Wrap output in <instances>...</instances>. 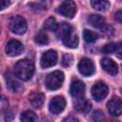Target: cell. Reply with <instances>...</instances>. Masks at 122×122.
<instances>
[{
    "label": "cell",
    "instance_id": "cell-1",
    "mask_svg": "<svg viewBox=\"0 0 122 122\" xmlns=\"http://www.w3.org/2000/svg\"><path fill=\"white\" fill-rule=\"evenodd\" d=\"M34 73V64L31 60L22 59L14 65V74L17 78L27 81L32 77Z\"/></svg>",
    "mask_w": 122,
    "mask_h": 122
},
{
    "label": "cell",
    "instance_id": "cell-2",
    "mask_svg": "<svg viewBox=\"0 0 122 122\" xmlns=\"http://www.w3.org/2000/svg\"><path fill=\"white\" fill-rule=\"evenodd\" d=\"M9 28L13 33L21 35L27 31L28 26L24 17L20 15H14V16H11L9 21Z\"/></svg>",
    "mask_w": 122,
    "mask_h": 122
},
{
    "label": "cell",
    "instance_id": "cell-3",
    "mask_svg": "<svg viewBox=\"0 0 122 122\" xmlns=\"http://www.w3.org/2000/svg\"><path fill=\"white\" fill-rule=\"evenodd\" d=\"M64 82V73L60 71H55L53 72H51L45 81L46 87L49 90L54 91L59 89Z\"/></svg>",
    "mask_w": 122,
    "mask_h": 122
},
{
    "label": "cell",
    "instance_id": "cell-4",
    "mask_svg": "<svg viewBox=\"0 0 122 122\" xmlns=\"http://www.w3.org/2000/svg\"><path fill=\"white\" fill-rule=\"evenodd\" d=\"M109 92V88L104 82H96L92 88V96L95 101L103 100Z\"/></svg>",
    "mask_w": 122,
    "mask_h": 122
},
{
    "label": "cell",
    "instance_id": "cell-5",
    "mask_svg": "<svg viewBox=\"0 0 122 122\" xmlns=\"http://www.w3.org/2000/svg\"><path fill=\"white\" fill-rule=\"evenodd\" d=\"M78 71L84 76H91L95 71L94 63L88 57H83L78 64Z\"/></svg>",
    "mask_w": 122,
    "mask_h": 122
},
{
    "label": "cell",
    "instance_id": "cell-6",
    "mask_svg": "<svg viewBox=\"0 0 122 122\" xmlns=\"http://www.w3.org/2000/svg\"><path fill=\"white\" fill-rule=\"evenodd\" d=\"M58 11L67 18H72L76 12V5L72 0H65L59 6Z\"/></svg>",
    "mask_w": 122,
    "mask_h": 122
},
{
    "label": "cell",
    "instance_id": "cell-7",
    "mask_svg": "<svg viewBox=\"0 0 122 122\" xmlns=\"http://www.w3.org/2000/svg\"><path fill=\"white\" fill-rule=\"evenodd\" d=\"M57 52L53 50H49L47 51H45L42 56H41V60H40V64L42 68H50L52 67L56 64L57 62Z\"/></svg>",
    "mask_w": 122,
    "mask_h": 122
},
{
    "label": "cell",
    "instance_id": "cell-8",
    "mask_svg": "<svg viewBox=\"0 0 122 122\" xmlns=\"http://www.w3.org/2000/svg\"><path fill=\"white\" fill-rule=\"evenodd\" d=\"M66 107V100L62 96H55L53 97L50 104H49V110L51 113L57 114L64 111Z\"/></svg>",
    "mask_w": 122,
    "mask_h": 122
},
{
    "label": "cell",
    "instance_id": "cell-9",
    "mask_svg": "<svg viewBox=\"0 0 122 122\" xmlns=\"http://www.w3.org/2000/svg\"><path fill=\"white\" fill-rule=\"evenodd\" d=\"M107 108L111 115L119 116L122 113V101L117 97H112L108 101Z\"/></svg>",
    "mask_w": 122,
    "mask_h": 122
},
{
    "label": "cell",
    "instance_id": "cell-10",
    "mask_svg": "<svg viewBox=\"0 0 122 122\" xmlns=\"http://www.w3.org/2000/svg\"><path fill=\"white\" fill-rule=\"evenodd\" d=\"M23 50V45L20 41L15 40V39H11L10 40L7 45H6V52L8 55L10 56H16L18 54H20V52Z\"/></svg>",
    "mask_w": 122,
    "mask_h": 122
},
{
    "label": "cell",
    "instance_id": "cell-11",
    "mask_svg": "<svg viewBox=\"0 0 122 122\" xmlns=\"http://www.w3.org/2000/svg\"><path fill=\"white\" fill-rule=\"evenodd\" d=\"M70 92L72 97L78 98L82 97L85 94V84L80 81V80H75L71 82V88H70Z\"/></svg>",
    "mask_w": 122,
    "mask_h": 122
},
{
    "label": "cell",
    "instance_id": "cell-12",
    "mask_svg": "<svg viewBox=\"0 0 122 122\" xmlns=\"http://www.w3.org/2000/svg\"><path fill=\"white\" fill-rule=\"evenodd\" d=\"M74 108L76 111L82 112V113H87L91 111L92 109V104L91 102L85 98L84 96L82 97H78V98H75V101H74Z\"/></svg>",
    "mask_w": 122,
    "mask_h": 122
},
{
    "label": "cell",
    "instance_id": "cell-13",
    "mask_svg": "<svg viewBox=\"0 0 122 122\" xmlns=\"http://www.w3.org/2000/svg\"><path fill=\"white\" fill-rule=\"evenodd\" d=\"M101 66L104 69V71H107L108 73H110L111 75H115L118 71L117 64L111 58H108V57L103 58L101 60Z\"/></svg>",
    "mask_w": 122,
    "mask_h": 122
},
{
    "label": "cell",
    "instance_id": "cell-14",
    "mask_svg": "<svg viewBox=\"0 0 122 122\" xmlns=\"http://www.w3.org/2000/svg\"><path fill=\"white\" fill-rule=\"evenodd\" d=\"M29 100H30V103L32 107L34 108H41L42 105L44 104V101H45V95L44 93L42 92H33L30 94L29 96Z\"/></svg>",
    "mask_w": 122,
    "mask_h": 122
},
{
    "label": "cell",
    "instance_id": "cell-15",
    "mask_svg": "<svg viewBox=\"0 0 122 122\" xmlns=\"http://www.w3.org/2000/svg\"><path fill=\"white\" fill-rule=\"evenodd\" d=\"M71 30H72V27H71L69 23L63 22V23H61V24L57 27V30H56V36H57L59 39L64 40L66 37H68L70 34H71Z\"/></svg>",
    "mask_w": 122,
    "mask_h": 122
},
{
    "label": "cell",
    "instance_id": "cell-16",
    "mask_svg": "<svg viewBox=\"0 0 122 122\" xmlns=\"http://www.w3.org/2000/svg\"><path fill=\"white\" fill-rule=\"evenodd\" d=\"M88 22L90 25L97 29H104L106 27V22L104 17L99 14H91L88 17Z\"/></svg>",
    "mask_w": 122,
    "mask_h": 122
},
{
    "label": "cell",
    "instance_id": "cell-17",
    "mask_svg": "<svg viewBox=\"0 0 122 122\" xmlns=\"http://www.w3.org/2000/svg\"><path fill=\"white\" fill-rule=\"evenodd\" d=\"M91 5L96 10H106L110 8V2L108 0H91Z\"/></svg>",
    "mask_w": 122,
    "mask_h": 122
},
{
    "label": "cell",
    "instance_id": "cell-18",
    "mask_svg": "<svg viewBox=\"0 0 122 122\" xmlns=\"http://www.w3.org/2000/svg\"><path fill=\"white\" fill-rule=\"evenodd\" d=\"M63 43L66 47L68 48H71V49H74L77 47L78 43H79V39H78V36L76 34H70L68 37H66L64 40H63Z\"/></svg>",
    "mask_w": 122,
    "mask_h": 122
},
{
    "label": "cell",
    "instance_id": "cell-19",
    "mask_svg": "<svg viewBox=\"0 0 122 122\" xmlns=\"http://www.w3.org/2000/svg\"><path fill=\"white\" fill-rule=\"evenodd\" d=\"M6 79H7V86L9 87V89L12 92H20V91L23 89V87L21 86V84L17 80L11 78L10 76L9 77V79L8 78H6Z\"/></svg>",
    "mask_w": 122,
    "mask_h": 122
},
{
    "label": "cell",
    "instance_id": "cell-20",
    "mask_svg": "<svg viewBox=\"0 0 122 122\" xmlns=\"http://www.w3.org/2000/svg\"><path fill=\"white\" fill-rule=\"evenodd\" d=\"M57 27L58 25H57L56 19L53 17H49L44 22V29L48 31H56Z\"/></svg>",
    "mask_w": 122,
    "mask_h": 122
},
{
    "label": "cell",
    "instance_id": "cell-21",
    "mask_svg": "<svg viewBox=\"0 0 122 122\" xmlns=\"http://www.w3.org/2000/svg\"><path fill=\"white\" fill-rule=\"evenodd\" d=\"M83 38L86 42L88 43H92V42H94L95 40H97L98 38V34L92 30H83Z\"/></svg>",
    "mask_w": 122,
    "mask_h": 122
},
{
    "label": "cell",
    "instance_id": "cell-22",
    "mask_svg": "<svg viewBox=\"0 0 122 122\" xmlns=\"http://www.w3.org/2000/svg\"><path fill=\"white\" fill-rule=\"evenodd\" d=\"M34 41L36 44L38 45H46L48 44L49 42V38H48V35L46 34V32L44 31H39L35 34L34 36Z\"/></svg>",
    "mask_w": 122,
    "mask_h": 122
},
{
    "label": "cell",
    "instance_id": "cell-23",
    "mask_svg": "<svg viewBox=\"0 0 122 122\" xmlns=\"http://www.w3.org/2000/svg\"><path fill=\"white\" fill-rule=\"evenodd\" d=\"M20 120L24 121V122H31V121H36L37 120V116L35 115V113L31 111H26L24 112L21 116H20Z\"/></svg>",
    "mask_w": 122,
    "mask_h": 122
},
{
    "label": "cell",
    "instance_id": "cell-24",
    "mask_svg": "<svg viewBox=\"0 0 122 122\" xmlns=\"http://www.w3.org/2000/svg\"><path fill=\"white\" fill-rule=\"evenodd\" d=\"M72 62H73V57H72L71 54L65 53V54L63 55L61 63H62V65H63L64 67H70V66L72 64Z\"/></svg>",
    "mask_w": 122,
    "mask_h": 122
},
{
    "label": "cell",
    "instance_id": "cell-25",
    "mask_svg": "<svg viewBox=\"0 0 122 122\" xmlns=\"http://www.w3.org/2000/svg\"><path fill=\"white\" fill-rule=\"evenodd\" d=\"M114 50H115V43H109L104 46L102 51L104 53H114Z\"/></svg>",
    "mask_w": 122,
    "mask_h": 122
},
{
    "label": "cell",
    "instance_id": "cell-26",
    "mask_svg": "<svg viewBox=\"0 0 122 122\" xmlns=\"http://www.w3.org/2000/svg\"><path fill=\"white\" fill-rule=\"evenodd\" d=\"M9 109V101L8 99L3 95L1 97V112L4 113L6 111H8Z\"/></svg>",
    "mask_w": 122,
    "mask_h": 122
},
{
    "label": "cell",
    "instance_id": "cell-27",
    "mask_svg": "<svg viewBox=\"0 0 122 122\" xmlns=\"http://www.w3.org/2000/svg\"><path fill=\"white\" fill-rule=\"evenodd\" d=\"M114 53L116 54V56L120 59H122V41L115 43V50H114Z\"/></svg>",
    "mask_w": 122,
    "mask_h": 122
},
{
    "label": "cell",
    "instance_id": "cell-28",
    "mask_svg": "<svg viewBox=\"0 0 122 122\" xmlns=\"http://www.w3.org/2000/svg\"><path fill=\"white\" fill-rule=\"evenodd\" d=\"M92 119H93V120H95V121H100V120H103V119H104L103 112H102L101 111H95V112H93Z\"/></svg>",
    "mask_w": 122,
    "mask_h": 122
},
{
    "label": "cell",
    "instance_id": "cell-29",
    "mask_svg": "<svg viewBox=\"0 0 122 122\" xmlns=\"http://www.w3.org/2000/svg\"><path fill=\"white\" fill-rule=\"evenodd\" d=\"M114 20L118 23H122V10H119L114 13Z\"/></svg>",
    "mask_w": 122,
    "mask_h": 122
},
{
    "label": "cell",
    "instance_id": "cell-30",
    "mask_svg": "<svg viewBox=\"0 0 122 122\" xmlns=\"http://www.w3.org/2000/svg\"><path fill=\"white\" fill-rule=\"evenodd\" d=\"M10 6V0H1V10H5Z\"/></svg>",
    "mask_w": 122,
    "mask_h": 122
},
{
    "label": "cell",
    "instance_id": "cell-31",
    "mask_svg": "<svg viewBox=\"0 0 122 122\" xmlns=\"http://www.w3.org/2000/svg\"><path fill=\"white\" fill-rule=\"evenodd\" d=\"M64 121H73V122H76V121H78V119H76L74 117H67V118L64 119Z\"/></svg>",
    "mask_w": 122,
    "mask_h": 122
},
{
    "label": "cell",
    "instance_id": "cell-32",
    "mask_svg": "<svg viewBox=\"0 0 122 122\" xmlns=\"http://www.w3.org/2000/svg\"><path fill=\"white\" fill-rule=\"evenodd\" d=\"M121 92H122V90H121Z\"/></svg>",
    "mask_w": 122,
    "mask_h": 122
}]
</instances>
